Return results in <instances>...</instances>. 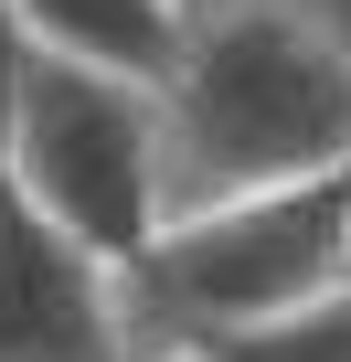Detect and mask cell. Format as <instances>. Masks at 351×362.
<instances>
[{
  "instance_id": "cell-3",
  "label": "cell",
  "mask_w": 351,
  "mask_h": 362,
  "mask_svg": "<svg viewBox=\"0 0 351 362\" xmlns=\"http://www.w3.org/2000/svg\"><path fill=\"white\" fill-rule=\"evenodd\" d=\"M0 181L43 224H64L75 245L128 267L160 235V86L32 54L11 139H0Z\"/></svg>"
},
{
  "instance_id": "cell-1",
  "label": "cell",
  "mask_w": 351,
  "mask_h": 362,
  "mask_svg": "<svg viewBox=\"0 0 351 362\" xmlns=\"http://www.w3.org/2000/svg\"><path fill=\"white\" fill-rule=\"evenodd\" d=\"M319 170H351V54L298 0L192 22L160 75V224Z\"/></svg>"
},
{
  "instance_id": "cell-8",
  "label": "cell",
  "mask_w": 351,
  "mask_h": 362,
  "mask_svg": "<svg viewBox=\"0 0 351 362\" xmlns=\"http://www.w3.org/2000/svg\"><path fill=\"white\" fill-rule=\"evenodd\" d=\"M298 11H309V22H319V33H330V43L351 54V0H298Z\"/></svg>"
},
{
  "instance_id": "cell-5",
  "label": "cell",
  "mask_w": 351,
  "mask_h": 362,
  "mask_svg": "<svg viewBox=\"0 0 351 362\" xmlns=\"http://www.w3.org/2000/svg\"><path fill=\"white\" fill-rule=\"evenodd\" d=\"M22 33H32V54H64V64L160 86L170 64H182L192 11H182V0H22Z\"/></svg>"
},
{
  "instance_id": "cell-2",
  "label": "cell",
  "mask_w": 351,
  "mask_h": 362,
  "mask_svg": "<svg viewBox=\"0 0 351 362\" xmlns=\"http://www.w3.org/2000/svg\"><path fill=\"white\" fill-rule=\"evenodd\" d=\"M128 288H138V309H149L160 341H192V351H213V341H234L256 320H287V309L351 288V170L170 214L128 256Z\"/></svg>"
},
{
  "instance_id": "cell-10",
  "label": "cell",
  "mask_w": 351,
  "mask_h": 362,
  "mask_svg": "<svg viewBox=\"0 0 351 362\" xmlns=\"http://www.w3.org/2000/svg\"><path fill=\"white\" fill-rule=\"evenodd\" d=\"M182 11H192V22H213V11H256V0H182Z\"/></svg>"
},
{
  "instance_id": "cell-7",
  "label": "cell",
  "mask_w": 351,
  "mask_h": 362,
  "mask_svg": "<svg viewBox=\"0 0 351 362\" xmlns=\"http://www.w3.org/2000/svg\"><path fill=\"white\" fill-rule=\"evenodd\" d=\"M22 75H32V33H22V0H0V139H11V107H22Z\"/></svg>"
},
{
  "instance_id": "cell-6",
  "label": "cell",
  "mask_w": 351,
  "mask_h": 362,
  "mask_svg": "<svg viewBox=\"0 0 351 362\" xmlns=\"http://www.w3.org/2000/svg\"><path fill=\"white\" fill-rule=\"evenodd\" d=\"M213 362H351V288L287 309V320H256L234 341H213Z\"/></svg>"
},
{
  "instance_id": "cell-4",
  "label": "cell",
  "mask_w": 351,
  "mask_h": 362,
  "mask_svg": "<svg viewBox=\"0 0 351 362\" xmlns=\"http://www.w3.org/2000/svg\"><path fill=\"white\" fill-rule=\"evenodd\" d=\"M160 351L117 256L75 245L0 181V362H138Z\"/></svg>"
},
{
  "instance_id": "cell-9",
  "label": "cell",
  "mask_w": 351,
  "mask_h": 362,
  "mask_svg": "<svg viewBox=\"0 0 351 362\" xmlns=\"http://www.w3.org/2000/svg\"><path fill=\"white\" fill-rule=\"evenodd\" d=\"M138 362H213V351H192V341H160V351H138Z\"/></svg>"
}]
</instances>
